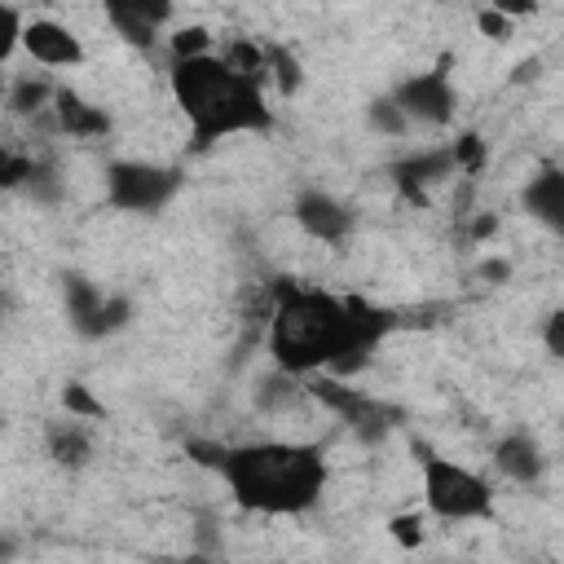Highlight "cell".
<instances>
[{
    "label": "cell",
    "instance_id": "cell-9",
    "mask_svg": "<svg viewBox=\"0 0 564 564\" xmlns=\"http://www.w3.org/2000/svg\"><path fill=\"white\" fill-rule=\"evenodd\" d=\"M22 48H26V57L35 66H48V70H75L88 57L79 35L66 22H57V18H31L26 35H22Z\"/></svg>",
    "mask_w": 564,
    "mask_h": 564
},
{
    "label": "cell",
    "instance_id": "cell-33",
    "mask_svg": "<svg viewBox=\"0 0 564 564\" xmlns=\"http://www.w3.org/2000/svg\"><path fill=\"white\" fill-rule=\"evenodd\" d=\"M489 234H498V216H494V212H485V216L471 220V242H480V238H489Z\"/></svg>",
    "mask_w": 564,
    "mask_h": 564
},
{
    "label": "cell",
    "instance_id": "cell-7",
    "mask_svg": "<svg viewBox=\"0 0 564 564\" xmlns=\"http://www.w3.org/2000/svg\"><path fill=\"white\" fill-rule=\"evenodd\" d=\"M392 101L405 110V119L414 128H445L458 110V93H454V79H449V66H432V70H419L410 79H401L392 88Z\"/></svg>",
    "mask_w": 564,
    "mask_h": 564
},
{
    "label": "cell",
    "instance_id": "cell-23",
    "mask_svg": "<svg viewBox=\"0 0 564 564\" xmlns=\"http://www.w3.org/2000/svg\"><path fill=\"white\" fill-rule=\"evenodd\" d=\"M366 123L379 132V137H405L414 123L405 119V110L392 101V93H383V97H375L370 106H366Z\"/></svg>",
    "mask_w": 564,
    "mask_h": 564
},
{
    "label": "cell",
    "instance_id": "cell-21",
    "mask_svg": "<svg viewBox=\"0 0 564 564\" xmlns=\"http://www.w3.org/2000/svg\"><path fill=\"white\" fill-rule=\"evenodd\" d=\"M167 48H172V62H194V57L216 53V40H212L207 26L189 22V26H176V31L167 35Z\"/></svg>",
    "mask_w": 564,
    "mask_h": 564
},
{
    "label": "cell",
    "instance_id": "cell-3",
    "mask_svg": "<svg viewBox=\"0 0 564 564\" xmlns=\"http://www.w3.org/2000/svg\"><path fill=\"white\" fill-rule=\"evenodd\" d=\"M220 476L242 511L304 516L326 489V454L308 441H247L229 445Z\"/></svg>",
    "mask_w": 564,
    "mask_h": 564
},
{
    "label": "cell",
    "instance_id": "cell-2",
    "mask_svg": "<svg viewBox=\"0 0 564 564\" xmlns=\"http://www.w3.org/2000/svg\"><path fill=\"white\" fill-rule=\"evenodd\" d=\"M352 330L348 295H330L322 286H304L278 278L269 286V317H264V352L278 370L295 379L326 375L344 352Z\"/></svg>",
    "mask_w": 564,
    "mask_h": 564
},
{
    "label": "cell",
    "instance_id": "cell-29",
    "mask_svg": "<svg viewBox=\"0 0 564 564\" xmlns=\"http://www.w3.org/2000/svg\"><path fill=\"white\" fill-rule=\"evenodd\" d=\"M185 454H189L198 467L220 471V467H225V458H229V445H220V441H203V436H189V441H185Z\"/></svg>",
    "mask_w": 564,
    "mask_h": 564
},
{
    "label": "cell",
    "instance_id": "cell-8",
    "mask_svg": "<svg viewBox=\"0 0 564 564\" xmlns=\"http://www.w3.org/2000/svg\"><path fill=\"white\" fill-rule=\"evenodd\" d=\"M348 313H352V330H348L344 352H339L335 366L326 370L330 379H352V375H361V370L370 366L375 348L383 344V335H392V326H397V317H392L388 308L370 304L366 295H348Z\"/></svg>",
    "mask_w": 564,
    "mask_h": 564
},
{
    "label": "cell",
    "instance_id": "cell-1",
    "mask_svg": "<svg viewBox=\"0 0 564 564\" xmlns=\"http://www.w3.org/2000/svg\"><path fill=\"white\" fill-rule=\"evenodd\" d=\"M167 84L189 123V154H207L225 137L273 132V106L264 101V84L229 70L216 53L172 62Z\"/></svg>",
    "mask_w": 564,
    "mask_h": 564
},
{
    "label": "cell",
    "instance_id": "cell-32",
    "mask_svg": "<svg viewBox=\"0 0 564 564\" xmlns=\"http://www.w3.org/2000/svg\"><path fill=\"white\" fill-rule=\"evenodd\" d=\"M388 533H392L405 551H414V546H423V516H392V520H388Z\"/></svg>",
    "mask_w": 564,
    "mask_h": 564
},
{
    "label": "cell",
    "instance_id": "cell-10",
    "mask_svg": "<svg viewBox=\"0 0 564 564\" xmlns=\"http://www.w3.org/2000/svg\"><path fill=\"white\" fill-rule=\"evenodd\" d=\"M392 185L410 198V203H427V189L441 185L445 176H458V163H454V150L449 145H436V150H414L405 159H397L388 167Z\"/></svg>",
    "mask_w": 564,
    "mask_h": 564
},
{
    "label": "cell",
    "instance_id": "cell-5",
    "mask_svg": "<svg viewBox=\"0 0 564 564\" xmlns=\"http://www.w3.org/2000/svg\"><path fill=\"white\" fill-rule=\"evenodd\" d=\"M176 189H181V172L167 163H145V159L106 163V203L115 212L154 216L176 198Z\"/></svg>",
    "mask_w": 564,
    "mask_h": 564
},
{
    "label": "cell",
    "instance_id": "cell-31",
    "mask_svg": "<svg viewBox=\"0 0 564 564\" xmlns=\"http://www.w3.org/2000/svg\"><path fill=\"white\" fill-rule=\"evenodd\" d=\"M542 348H546L555 361H564V304L542 317Z\"/></svg>",
    "mask_w": 564,
    "mask_h": 564
},
{
    "label": "cell",
    "instance_id": "cell-30",
    "mask_svg": "<svg viewBox=\"0 0 564 564\" xmlns=\"http://www.w3.org/2000/svg\"><path fill=\"white\" fill-rule=\"evenodd\" d=\"M476 31L502 44V40H511V31H516V26H511V18H507V13L494 4V9H476Z\"/></svg>",
    "mask_w": 564,
    "mask_h": 564
},
{
    "label": "cell",
    "instance_id": "cell-4",
    "mask_svg": "<svg viewBox=\"0 0 564 564\" xmlns=\"http://www.w3.org/2000/svg\"><path fill=\"white\" fill-rule=\"evenodd\" d=\"M419 454V476H423V502L436 520H485L494 516V489L485 476H476L471 467L427 449L423 441H414Z\"/></svg>",
    "mask_w": 564,
    "mask_h": 564
},
{
    "label": "cell",
    "instance_id": "cell-35",
    "mask_svg": "<svg viewBox=\"0 0 564 564\" xmlns=\"http://www.w3.org/2000/svg\"><path fill=\"white\" fill-rule=\"evenodd\" d=\"M176 564H212V555H207V551H194V555H185V560H176Z\"/></svg>",
    "mask_w": 564,
    "mask_h": 564
},
{
    "label": "cell",
    "instance_id": "cell-27",
    "mask_svg": "<svg viewBox=\"0 0 564 564\" xmlns=\"http://www.w3.org/2000/svg\"><path fill=\"white\" fill-rule=\"evenodd\" d=\"M31 176H35V159L22 154V150H4V159H0V185L4 189H26Z\"/></svg>",
    "mask_w": 564,
    "mask_h": 564
},
{
    "label": "cell",
    "instance_id": "cell-28",
    "mask_svg": "<svg viewBox=\"0 0 564 564\" xmlns=\"http://www.w3.org/2000/svg\"><path fill=\"white\" fill-rule=\"evenodd\" d=\"M454 163H458V172H467V176H476L480 167H485V141L476 137V132H463L454 145Z\"/></svg>",
    "mask_w": 564,
    "mask_h": 564
},
{
    "label": "cell",
    "instance_id": "cell-18",
    "mask_svg": "<svg viewBox=\"0 0 564 564\" xmlns=\"http://www.w3.org/2000/svg\"><path fill=\"white\" fill-rule=\"evenodd\" d=\"M62 291H66V317H70L75 335L88 339V330H93V322H97V313L106 304V291L97 282H88L84 273H66L62 278Z\"/></svg>",
    "mask_w": 564,
    "mask_h": 564
},
{
    "label": "cell",
    "instance_id": "cell-14",
    "mask_svg": "<svg viewBox=\"0 0 564 564\" xmlns=\"http://www.w3.org/2000/svg\"><path fill=\"white\" fill-rule=\"evenodd\" d=\"M53 119H57V128H62L66 137H75V141H101V137H110V128H115L101 106H93L88 97H79V93L66 88V84H57Z\"/></svg>",
    "mask_w": 564,
    "mask_h": 564
},
{
    "label": "cell",
    "instance_id": "cell-13",
    "mask_svg": "<svg viewBox=\"0 0 564 564\" xmlns=\"http://www.w3.org/2000/svg\"><path fill=\"white\" fill-rule=\"evenodd\" d=\"M520 203H524V212H529L542 229H551L555 238H564V167H560V163H542V167L529 176Z\"/></svg>",
    "mask_w": 564,
    "mask_h": 564
},
{
    "label": "cell",
    "instance_id": "cell-11",
    "mask_svg": "<svg viewBox=\"0 0 564 564\" xmlns=\"http://www.w3.org/2000/svg\"><path fill=\"white\" fill-rule=\"evenodd\" d=\"M295 220H300V229L308 234V238H317V242H326V247H339V242H348V234H352V212L335 198V194H326V189H304L300 198H295Z\"/></svg>",
    "mask_w": 564,
    "mask_h": 564
},
{
    "label": "cell",
    "instance_id": "cell-26",
    "mask_svg": "<svg viewBox=\"0 0 564 564\" xmlns=\"http://www.w3.org/2000/svg\"><path fill=\"white\" fill-rule=\"evenodd\" d=\"M62 405H66V414H70V419H84V423L106 419V405H101L84 383H66V388H62Z\"/></svg>",
    "mask_w": 564,
    "mask_h": 564
},
{
    "label": "cell",
    "instance_id": "cell-34",
    "mask_svg": "<svg viewBox=\"0 0 564 564\" xmlns=\"http://www.w3.org/2000/svg\"><path fill=\"white\" fill-rule=\"evenodd\" d=\"M480 278H489V282H507V278H511V260H485V264H480Z\"/></svg>",
    "mask_w": 564,
    "mask_h": 564
},
{
    "label": "cell",
    "instance_id": "cell-22",
    "mask_svg": "<svg viewBox=\"0 0 564 564\" xmlns=\"http://www.w3.org/2000/svg\"><path fill=\"white\" fill-rule=\"evenodd\" d=\"M269 79H273V88L282 97H295L300 84H304V70H300V62H295V53L286 44H269Z\"/></svg>",
    "mask_w": 564,
    "mask_h": 564
},
{
    "label": "cell",
    "instance_id": "cell-15",
    "mask_svg": "<svg viewBox=\"0 0 564 564\" xmlns=\"http://www.w3.org/2000/svg\"><path fill=\"white\" fill-rule=\"evenodd\" d=\"M494 467L516 485H538L546 476V454L529 432H507L494 441Z\"/></svg>",
    "mask_w": 564,
    "mask_h": 564
},
{
    "label": "cell",
    "instance_id": "cell-17",
    "mask_svg": "<svg viewBox=\"0 0 564 564\" xmlns=\"http://www.w3.org/2000/svg\"><path fill=\"white\" fill-rule=\"evenodd\" d=\"M53 97H57V84L44 75V70H22L9 79V93H4V110L13 119H35L40 110H53Z\"/></svg>",
    "mask_w": 564,
    "mask_h": 564
},
{
    "label": "cell",
    "instance_id": "cell-6",
    "mask_svg": "<svg viewBox=\"0 0 564 564\" xmlns=\"http://www.w3.org/2000/svg\"><path fill=\"white\" fill-rule=\"evenodd\" d=\"M304 388H308L313 401H322L326 410H335V414L352 427V436H357L361 445H383L388 432L405 419L401 405L379 401V397H366V392H357V388H348L344 379H330V375H313Z\"/></svg>",
    "mask_w": 564,
    "mask_h": 564
},
{
    "label": "cell",
    "instance_id": "cell-16",
    "mask_svg": "<svg viewBox=\"0 0 564 564\" xmlns=\"http://www.w3.org/2000/svg\"><path fill=\"white\" fill-rule=\"evenodd\" d=\"M44 449L62 471H79L93 458V432L84 419H48L44 423Z\"/></svg>",
    "mask_w": 564,
    "mask_h": 564
},
{
    "label": "cell",
    "instance_id": "cell-12",
    "mask_svg": "<svg viewBox=\"0 0 564 564\" xmlns=\"http://www.w3.org/2000/svg\"><path fill=\"white\" fill-rule=\"evenodd\" d=\"M106 22L115 26V35L132 48H150L159 40V31L172 22V4L163 0H110L106 4Z\"/></svg>",
    "mask_w": 564,
    "mask_h": 564
},
{
    "label": "cell",
    "instance_id": "cell-25",
    "mask_svg": "<svg viewBox=\"0 0 564 564\" xmlns=\"http://www.w3.org/2000/svg\"><path fill=\"white\" fill-rule=\"evenodd\" d=\"M26 189H31V198L44 203V207L62 203V172H57V163H53V159H35V176H31Z\"/></svg>",
    "mask_w": 564,
    "mask_h": 564
},
{
    "label": "cell",
    "instance_id": "cell-19",
    "mask_svg": "<svg viewBox=\"0 0 564 564\" xmlns=\"http://www.w3.org/2000/svg\"><path fill=\"white\" fill-rule=\"evenodd\" d=\"M216 57L229 66V70H238V75H247V79H269V44H260V40H251V35H229L220 48H216Z\"/></svg>",
    "mask_w": 564,
    "mask_h": 564
},
{
    "label": "cell",
    "instance_id": "cell-24",
    "mask_svg": "<svg viewBox=\"0 0 564 564\" xmlns=\"http://www.w3.org/2000/svg\"><path fill=\"white\" fill-rule=\"evenodd\" d=\"M128 322H132V300L123 291H110L106 304H101V313H97V322H93V330H88V339H106V335L123 330Z\"/></svg>",
    "mask_w": 564,
    "mask_h": 564
},
{
    "label": "cell",
    "instance_id": "cell-20",
    "mask_svg": "<svg viewBox=\"0 0 564 564\" xmlns=\"http://www.w3.org/2000/svg\"><path fill=\"white\" fill-rule=\"evenodd\" d=\"M300 397H308V388H304L295 375L278 370V366L256 383V405H260V410H273V414H278V410H286V405H295Z\"/></svg>",
    "mask_w": 564,
    "mask_h": 564
}]
</instances>
